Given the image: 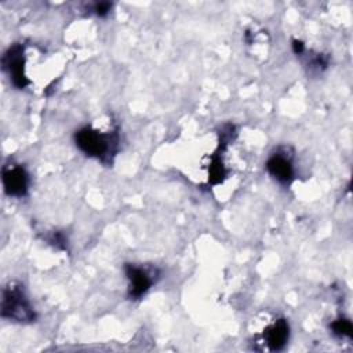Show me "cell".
<instances>
[{
  "label": "cell",
  "instance_id": "ba28073f",
  "mask_svg": "<svg viewBox=\"0 0 353 353\" xmlns=\"http://www.w3.org/2000/svg\"><path fill=\"white\" fill-rule=\"evenodd\" d=\"M332 334H335L339 338H352V332H353V327L350 320L347 319H336L331 323L330 325Z\"/></svg>",
  "mask_w": 353,
  "mask_h": 353
},
{
  "label": "cell",
  "instance_id": "52a82bcc",
  "mask_svg": "<svg viewBox=\"0 0 353 353\" xmlns=\"http://www.w3.org/2000/svg\"><path fill=\"white\" fill-rule=\"evenodd\" d=\"M266 171L281 185H290L295 176L294 163L285 150H276L266 161Z\"/></svg>",
  "mask_w": 353,
  "mask_h": 353
},
{
  "label": "cell",
  "instance_id": "30bf717a",
  "mask_svg": "<svg viewBox=\"0 0 353 353\" xmlns=\"http://www.w3.org/2000/svg\"><path fill=\"white\" fill-rule=\"evenodd\" d=\"M292 50H294L295 55H302L306 51L305 44L302 41H299V40H292Z\"/></svg>",
  "mask_w": 353,
  "mask_h": 353
},
{
  "label": "cell",
  "instance_id": "7a4b0ae2",
  "mask_svg": "<svg viewBox=\"0 0 353 353\" xmlns=\"http://www.w3.org/2000/svg\"><path fill=\"white\" fill-rule=\"evenodd\" d=\"M1 317L17 321V323L34 321L36 313L19 284L10 283L3 290Z\"/></svg>",
  "mask_w": 353,
  "mask_h": 353
},
{
  "label": "cell",
  "instance_id": "9c48e42d",
  "mask_svg": "<svg viewBox=\"0 0 353 353\" xmlns=\"http://www.w3.org/2000/svg\"><path fill=\"white\" fill-rule=\"evenodd\" d=\"M110 8H112V3H109V1H99V3H95V4H94L92 11H94L98 17H105V15L109 14Z\"/></svg>",
  "mask_w": 353,
  "mask_h": 353
},
{
  "label": "cell",
  "instance_id": "277c9868",
  "mask_svg": "<svg viewBox=\"0 0 353 353\" xmlns=\"http://www.w3.org/2000/svg\"><path fill=\"white\" fill-rule=\"evenodd\" d=\"M124 272L128 279V298L139 299L142 298L156 283L159 270L156 268L139 266L135 263H125Z\"/></svg>",
  "mask_w": 353,
  "mask_h": 353
},
{
  "label": "cell",
  "instance_id": "3957f363",
  "mask_svg": "<svg viewBox=\"0 0 353 353\" xmlns=\"http://www.w3.org/2000/svg\"><path fill=\"white\" fill-rule=\"evenodd\" d=\"M290 338V325L284 317L274 319L270 324H268L261 334L255 335L254 349L256 350H269L277 352L284 349Z\"/></svg>",
  "mask_w": 353,
  "mask_h": 353
},
{
  "label": "cell",
  "instance_id": "5b68a950",
  "mask_svg": "<svg viewBox=\"0 0 353 353\" xmlns=\"http://www.w3.org/2000/svg\"><path fill=\"white\" fill-rule=\"evenodd\" d=\"M1 65L14 87L22 90L29 84V80L25 74V50L22 44H12L4 52Z\"/></svg>",
  "mask_w": 353,
  "mask_h": 353
},
{
  "label": "cell",
  "instance_id": "6da1fadb",
  "mask_svg": "<svg viewBox=\"0 0 353 353\" xmlns=\"http://www.w3.org/2000/svg\"><path fill=\"white\" fill-rule=\"evenodd\" d=\"M76 146L88 157H94L103 164H110L119 150L120 137L117 128L108 131L85 125L74 134Z\"/></svg>",
  "mask_w": 353,
  "mask_h": 353
},
{
  "label": "cell",
  "instance_id": "8992f818",
  "mask_svg": "<svg viewBox=\"0 0 353 353\" xmlns=\"http://www.w3.org/2000/svg\"><path fill=\"white\" fill-rule=\"evenodd\" d=\"M1 182L6 194L10 197H23L29 189V174L23 165L10 163L1 170Z\"/></svg>",
  "mask_w": 353,
  "mask_h": 353
}]
</instances>
